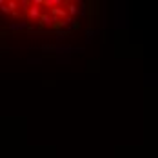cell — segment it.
Returning <instances> with one entry per match:
<instances>
[{
  "mask_svg": "<svg viewBox=\"0 0 158 158\" xmlns=\"http://www.w3.org/2000/svg\"><path fill=\"white\" fill-rule=\"evenodd\" d=\"M38 18H40V22H42L44 26H51V24L55 22V18H53V16H49V15H46V13H44V15H40Z\"/></svg>",
  "mask_w": 158,
  "mask_h": 158,
  "instance_id": "cell-1",
  "label": "cell"
},
{
  "mask_svg": "<svg viewBox=\"0 0 158 158\" xmlns=\"http://www.w3.org/2000/svg\"><path fill=\"white\" fill-rule=\"evenodd\" d=\"M42 6H49L53 9L55 6H62V0H42Z\"/></svg>",
  "mask_w": 158,
  "mask_h": 158,
  "instance_id": "cell-2",
  "label": "cell"
},
{
  "mask_svg": "<svg viewBox=\"0 0 158 158\" xmlns=\"http://www.w3.org/2000/svg\"><path fill=\"white\" fill-rule=\"evenodd\" d=\"M27 27V22H20V24H9V29L11 31H18V29H24Z\"/></svg>",
  "mask_w": 158,
  "mask_h": 158,
  "instance_id": "cell-3",
  "label": "cell"
},
{
  "mask_svg": "<svg viewBox=\"0 0 158 158\" xmlns=\"http://www.w3.org/2000/svg\"><path fill=\"white\" fill-rule=\"evenodd\" d=\"M29 16H31V18H38V16H40V9H38V7H36L35 4H31V9H29Z\"/></svg>",
  "mask_w": 158,
  "mask_h": 158,
  "instance_id": "cell-4",
  "label": "cell"
},
{
  "mask_svg": "<svg viewBox=\"0 0 158 158\" xmlns=\"http://www.w3.org/2000/svg\"><path fill=\"white\" fill-rule=\"evenodd\" d=\"M51 13H53V15L62 16V20L65 18V15H67V11H65V9H58V7H53V9H51Z\"/></svg>",
  "mask_w": 158,
  "mask_h": 158,
  "instance_id": "cell-5",
  "label": "cell"
},
{
  "mask_svg": "<svg viewBox=\"0 0 158 158\" xmlns=\"http://www.w3.org/2000/svg\"><path fill=\"white\" fill-rule=\"evenodd\" d=\"M77 11H78V9H77V7H75V6H69V13H73V15H75V13H77Z\"/></svg>",
  "mask_w": 158,
  "mask_h": 158,
  "instance_id": "cell-6",
  "label": "cell"
},
{
  "mask_svg": "<svg viewBox=\"0 0 158 158\" xmlns=\"http://www.w3.org/2000/svg\"><path fill=\"white\" fill-rule=\"evenodd\" d=\"M2 4H4V0H0V6H2Z\"/></svg>",
  "mask_w": 158,
  "mask_h": 158,
  "instance_id": "cell-7",
  "label": "cell"
},
{
  "mask_svg": "<svg viewBox=\"0 0 158 158\" xmlns=\"http://www.w3.org/2000/svg\"><path fill=\"white\" fill-rule=\"evenodd\" d=\"M0 16H2V15H0Z\"/></svg>",
  "mask_w": 158,
  "mask_h": 158,
  "instance_id": "cell-8",
  "label": "cell"
}]
</instances>
